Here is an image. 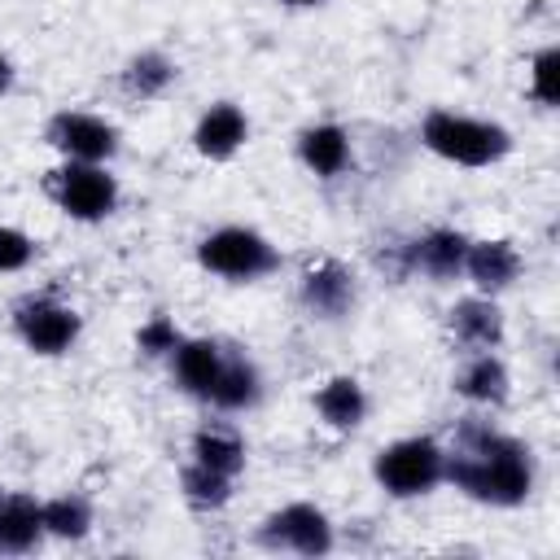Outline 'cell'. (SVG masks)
<instances>
[{
  "label": "cell",
  "mask_w": 560,
  "mask_h": 560,
  "mask_svg": "<svg viewBox=\"0 0 560 560\" xmlns=\"http://www.w3.org/2000/svg\"><path fill=\"white\" fill-rule=\"evenodd\" d=\"M446 481L477 503L516 508L534 490V459L525 442L490 429L486 420H464L446 451Z\"/></svg>",
  "instance_id": "obj_1"
},
{
  "label": "cell",
  "mask_w": 560,
  "mask_h": 560,
  "mask_svg": "<svg viewBox=\"0 0 560 560\" xmlns=\"http://www.w3.org/2000/svg\"><path fill=\"white\" fill-rule=\"evenodd\" d=\"M420 140L429 153L455 162V166H494L512 153V136L499 122L486 118H468L455 109H433L420 122Z\"/></svg>",
  "instance_id": "obj_2"
},
{
  "label": "cell",
  "mask_w": 560,
  "mask_h": 560,
  "mask_svg": "<svg viewBox=\"0 0 560 560\" xmlns=\"http://www.w3.org/2000/svg\"><path fill=\"white\" fill-rule=\"evenodd\" d=\"M197 262L210 271V276H223V280H258V276H271L280 267V249L254 232V228H241V223H228V228H214L201 245H197Z\"/></svg>",
  "instance_id": "obj_3"
},
{
  "label": "cell",
  "mask_w": 560,
  "mask_h": 560,
  "mask_svg": "<svg viewBox=\"0 0 560 560\" xmlns=\"http://www.w3.org/2000/svg\"><path fill=\"white\" fill-rule=\"evenodd\" d=\"M372 477L394 499L429 494L438 481H446V451L433 438H398V442L381 446V455L372 464Z\"/></svg>",
  "instance_id": "obj_4"
},
{
  "label": "cell",
  "mask_w": 560,
  "mask_h": 560,
  "mask_svg": "<svg viewBox=\"0 0 560 560\" xmlns=\"http://www.w3.org/2000/svg\"><path fill=\"white\" fill-rule=\"evenodd\" d=\"M52 201L79 219V223H101L118 206V179L105 171V162H66L48 175Z\"/></svg>",
  "instance_id": "obj_5"
},
{
  "label": "cell",
  "mask_w": 560,
  "mask_h": 560,
  "mask_svg": "<svg viewBox=\"0 0 560 560\" xmlns=\"http://www.w3.org/2000/svg\"><path fill=\"white\" fill-rule=\"evenodd\" d=\"M258 542L267 551H293V556H328L332 551V521L315 503H289L271 512L258 529Z\"/></svg>",
  "instance_id": "obj_6"
},
{
  "label": "cell",
  "mask_w": 560,
  "mask_h": 560,
  "mask_svg": "<svg viewBox=\"0 0 560 560\" xmlns=\"http://www.w3.org/2000/svg\"><path fill=\"white\" fill-rule=\"evenodd\" d=\"M13 328L31 354H66L79 341V315L74 306L57 298H26L13 306Z\"/></svg>",
  "instance_id": "obj_7"
},
{
  "label": "cell",
  "mask_w": 560,
  "mask_h": 560,
  "mask_svg": "<svg viewBox=\"0 0 560 560\" xmlns=\"http://www.w3.org/2000/svg\"><path fill=\"white\" fill-rule=\"evenodd\" d=\"M44 136L66 162H109L118 153V127L105 122L101 114H83V109L52 114Z\"/></svg>",
  "instance_id": "obj_8"
},
{
  "label": "cell",
  "mask_w": 560,
  "mask_h": 560,
  "mask_svg": "<svg viewBox=\"0 0 560 560\" xmlns=\"http://www.w3.org/2000/svg\"><path fill=\"white\" fill-rule=\"evenodd\" d=\"M302 306L319 319H341L354 306V271L337 258H319L302 271Z\"/></svg>",
  "instance_id": "obj_9"
},
{
  "label": "cell",
  "mask_w": 560,
  "mask_h": 560,
  "mask_svg": "<svg viewBox=\"0 0 560 560\" xmlns=\"http://www.w3.org/2000/svg\"><path fill=\"white\" fill-rule=\"evenodd\" d=\"M245 140H249V118H245V109L232 105V101H214V105L197 118V131H192L197 153L210 158V162H228Z\"/></svg>",
  "instance_id": "obj_10"
},
{
  "label": "cell",
  "mask_w": 560,
  "mask_h": 560,
  "mask_svg": "<svg viewBox=\"0 0 560 560\" xmlns=\"http://www.w3.org/2000/svg\"><path fill=\"white\" fill-rule=\"evenodd\" d=\"M464 254H468V236L455 228H433L424 236H416L407 245V267L429 276V280H455L464 271Z\"/></svg>",
  "instance_id": "obj_11"
},
{
  "label": "cell",
  "mask_w": 560,
  "mask_h": 560,
  "mask_svg": "<svg viewBox=\"0 0 560 560\" xmlns=\"http://www.w3.org/2000/svg\"><path fill=\"white\" fill-rule=\"evenodd\" d=\"M464 276L477 284V293L494 298V293H503L508 284H516V276H521V254H516L512 241H468Z\"/></svg>",
  "instance_id": "obj_12"
},
{
  "label": "cell",
  "mask_w": 560,
  "mask_h": 560,
  "mask_svg": "<svg viewBox=\"0 0 560 560\" xmlns=\"http://www.w3.org/2000/svg\"><path fill=\"white\" fill-rule=\"evenodd\" d=\"M223 346L214 337H179V346L171 350V372H175V385L192 398H206L219 368H223Z\"/></svg>",
  "instance_id": "obj_13"
},
{
  "label": "cell",
  "mask_w": 560,
  "mask_h": 560,
  "mask_svg": "<svg viewBox=\"0 0 560 560\" xmlns=\"http://www.w3.org/2000/svg\"><path fill=\"white\" fill-rule=\"evenodd\" d=\"M451 332L468 350H494L503 341V311L486 293L464 298V302L451 306Z\"/></svg>",
  "instance_id": "obj_14"
},
{
  "label": "cell",
  "mask_w": 560,
  "mask_h": 560,
  "mask_svg": "<svg viewBox=\"0 0 560 560\" xmlns=\"http://www.w3.org/2000/svg\"><path fill=\"white\" fill-rule=\"evenodd\" d=\"M258 398H262L258 368L245 354H223V368H219L206 402L219 407V411H249V407H258Z\"/></svg>",
  "instance_id": "obj_15"
},
{
  "label": "cell",
  "mask_w": 560,
  "mask_h": 560,
  "mask_svg": "<svg viewBox=\"0 0 560 560\" xmlns=\"http://www.w3.org/2000/svg\"><path fill=\"white\" fill-rule=\"evenodd\" d=\"M298 158L319 179H337L350 166V136L337 122H315L298 136Z\"/></svg>",
  "instance_id": "obj_16"
},
{
  "label": "cell",
  "mask_w": 560,
  "mask_h": 560,
  "mask_svg": "<svg viewBox=\"0 0 560 560\" xmlns=\"http://www.w3.org/2000/svg\"><path fill=\"white\" fill-rule=\"evenodd\" d=\"M508 385H512L508 381V368L490 350H477L459 368V376H455V394L468 398V402H477V407H503L508 402Z\"/></svg>",
  "instance_id": "obj_17"
},
{
  "label": "cell",
  "mask_w": 560,
  "mask_h": 560,
  "mask_svg": "<svg viewBox=\"0 0 560 560\" xmlns=\"http://www.w3.org/2000/svg\"><path fill=\"white\" fill-rule=\"evenodd\" d=\"M315 411H319V420L328 429H341L346 433V429H359L363 424L368 394H363V385L354 376H332V381H324L315 389Z\"/></svg>",
  "instance_id": "obj_18"
},
{
  "label": "cell",
  "mask_w": 560,
  "mask_h": 560,
  "mask_svg": "<svg viewBox=\"0 0 560 560\" xmlns=\"http://www.w3.org/2000/svg\"><path fill=\"white\" fill-rule=\"evenodd\" d=\"M44 538V512L31 494H4L0 503V551H31Z\"/></svg>",
  "instance_id": "obj_19"
},
{
  "label": "cell",
  "mask_w": 560,
  "mask_h": 560,
  "mask_svg": "<svg viewBox=\"0 0 560 560\" xmlns=\"http://www.w3.org/2000/svg\"><path fill=\"white\" fill-rule=\"evenodd\" d=\"M175 61L166 57V52H158V48H144V52H136L127 66H122V92L127 96H140V101H153V96H162L171 83H175Z\"/></svg>",
  "instance_id": "obj_20"
},
{
  "label": "cell",
  "mask_w": 560,
  "mask_h": 560,
  "mask_svg": "<svg viewBox=\"0 0 560 560\" xmlns=\"http://www.w3.org/2000/svg\"><path fill=\"white\" fill-rule=\"evenodd\" d=\"M192 459L223 477H236L245 468V442L223 424H206L192 433Z\"/></svg>",
  "instance_id": "obj_21"
},
{
  "label": "cell",
  "mask_w": 560,
  "mask_h": 560,
  "mask_svg": "<svg viewBox=\"0 0 560 560\" xmlns=\"http://www.w3.org/2000/svg\"><path fill=\"white\" fill-rule=\"evenodd\" d=\"M39 512H44V534H52V538L79 542L92 529V503L83 494H57V499L39 503Z\"/></svg>",
  "instance_id": "obj_22"
},
{
  "label": "cell",
  "mask_w": 560,
  "mask_h": 560,
  "mask_svg": "<svg viewBox=\"0 0 560 560\" xmlns=\"http://www.w3.org/2000/svg\"><path fill=\"white\" fill-rule=\"evenodd\" d=\"M179 490H184V499H188L192 508L214 512V508H223V503L232 499V477H223V472H214V468H206V464L192 459V464L179 472Z\"/></svg>",
  "instance_id": "obj_23"
},
{
  "label": "cell",
  "mask_w": 560,
  "mask_h": 560,
  "mask_svg": "<svg viewBox=\"0 0 560 560\" xmlns=\"http://www.w3.org/2000/svg\"><path fill=\"white\" fill-rule=\"evenodd\" d=\"M529 92H534V101H542V105H556V101H560V52H556V48H542V52L529 61Z\"/></svg>",
  "instance_id": "obj_24"
},
{
  "label": "cell",
  "mask_w": 560,
  "mask_h": 560,
  "mask_svg": "<svg viewBox=\"0 0 560 560\" xmlns=\"http://www.w3.org/2000/svg\"><path fill=\"white\" fill-rule=\"evenodd\" d=\"M136 346H140L149 359H171V350L179 346V328H175V319H171V315H153V319H144L140 332H136Z\"/></svg>",
  "instance_id": "obj_25"
},
{
  "label": "cell",
  "mask_w": 560,
  "mask_h": 560,
  "mask_svg": "<svg viewBox=\"0 0 560 560\" xmlns=\"http://www.w3.org/2000/svg\"><path fill=\"white\" fill-rule=\"evenodd\" d=\"M31 258H35V241H31L22 228L0 223V276H4V271H22Z\"/></svg>",
  "instance_id": "obj_26"
},
{
  "label": "cell",
  "mask_w": 560,
  "mask_h": 560,
  "mask_svg": "<svg viewBox=\"0 0 560 560\" xmlns=\"http://www.w3.org/2000/svg\"><path fill=\"white\" fill-rule=\"evenodd\" d=\"M13 79H18V70H13V61H9L4 52H0V96H4L9 88H13Z\"/></svg>",
  "instance_id": "obj_27"
},
{
  "label": "cell",
  "mask_w": 560,
  "mask_h": 560,
  "mask_svg": "<svg viewBox=\"0 0 560 560\" xmlns=\"http://www.w3.org/2000/svg\"><path fill=\"white\" fill-rule=\"evenodd\" d=\"M280 4H293V9H311V4H324V0H280Z\"/></svg>",
  "instance_id": "obj_28"
},
{
  "label": "cell",
  "mask_w": 560,
  "mask_h": 560,
  "mask_svg": "<svg viewBox=\"0 0 560 560\" xmlns=\"http://www.w3.org/2000/svg\"><path fill=\"white\" fill-rule=\"evenodd\" d=\"M0 503H4V486H0Z\"/></svg>",
  "instance_id": "obj_29"
}]
</instances>
